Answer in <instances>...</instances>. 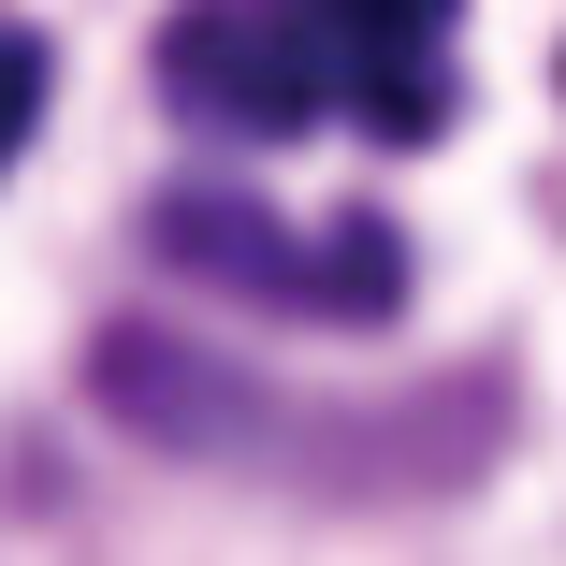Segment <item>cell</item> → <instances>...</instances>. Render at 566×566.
Segmentation results:
<instances>
[{
  "label": "cell",
  "mask_w": 566,
  "mask_h": 566,
  "mask_svg": "<svg viewBox=\"0 0 566 566\" xmlns=\"http://www.w3.org/2000/svg\"><path fill=\"white\" fill-rule=\"evenodd\" d=\"M146 248L175 276H218V291H248L276 319H334V334H364V319H407V233L392 218H276L248 189H160L146 203Z\"/></svg>",
  "instance_id": "1"
},
{
  "label": "cell",
  "mask_w": 566,
  "mask_h": 566,
  "mask_svg": "<svg viewBox=\"0 0 566 566\" xmlns=\"http://www.w3.org/2000/svg\"><path fill=\"white\" fill-rule=\"evenodd\" d=\"M552 87H566V59H552Z\"/></svg>",
  "instance_id": "5"
},
{
  "label": "cell",
  "mask_w": 566,
  "mask_h": 566,
  "mask_svg": "<svg viewBox=\"0 0 566 566\" xmlns=\"http://www.w3.org/2000/svg\"><path fill=\"white\" fill-rule=\"evenodd\" d=\"M44 87H59V59H44V30H0V175H15V146L44 132Z\"/></svg>",
  "instance_id": "4"
},
{
  "label": "cell",
  "mask_w": 566,
  "mask_h": 566,
  "mask_svg": "<svg viewBox=\"0 0 566 566\" xmlns=\"http://www.w3.org/2000/svg\"><path fill=\"white\" fill-rule=\"evenodd\" d=\"M305 30H319L334 102H349L364 132L421 146L450 117V0H305Z\"/></svg>",
  "instance_id": "3"
},
{
  "label": "cell",
  "mask_w": 566,
  "mask_h": 566,
  "mask_svg": "<svg viewBox=\"0 0 566 566\" xmlns=\"http://www.w3.org/2000/svg\"><path fill=\"white\" fill-rule=\"evenodd\" d=\"M160 102L189 132H233V146H291L334 117V59L305 30V0H189L160 30Z\"/></svg>",
  "instance_id": "2"
}]
</instances>
